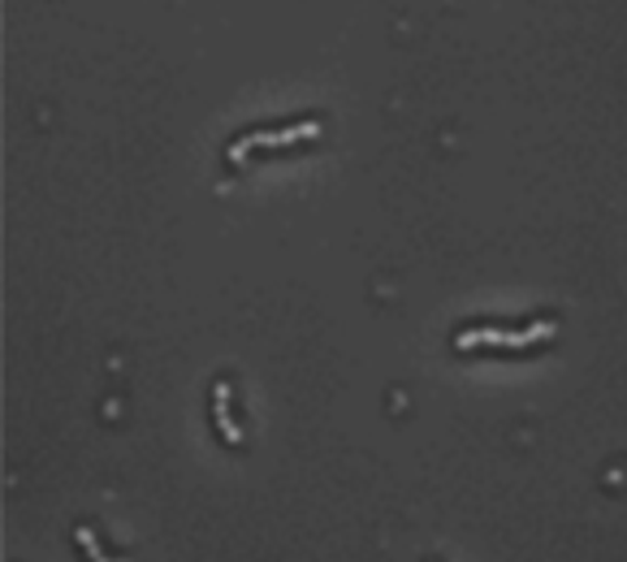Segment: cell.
I'll return each mask as SVG.
<instances>
[{"label":"cell","instance_id":"6da1fadb","mask_svg":"<svg viewBox=\"0 0 627 562\" xmlns=\"http://www.w3.org/2000/svg\"><path fill=\"white\" fill-rule=\"evenodd\" d=\"M549 320H541V325H533V329H524V334H493V329H481V334H463L459 338V346H476V343H502V346H528L537 343V338H549Z\"/></svg>","mask_w":627,"mask_h":562},{"label":"cell","instance_id":"7a4b0ae2","mask_svg":"<svg viewBox=\"0 0 627 562\" xmlns=\"http://www.w3.org/2000/svg\"><path fill=\"white\" fill-rule=\"evenodd\" d=\"M316 122H308V126H295V130H281V134H251V139H238L234 147H229V161H238L247 147H277V143H295V139H308V134H316Z\"/></svg>","mask_w":627,"mask_h":562}]
</instances>
